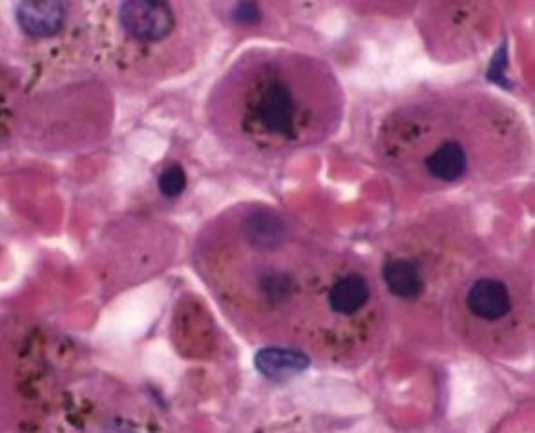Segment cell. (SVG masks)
Wrapping results in <instances>:
<instances>
[{
  "instance_id": "52a82bcc",
  "label": "cell",
  "mask_w": 535,
  "mask_h": 433,
  "mask_svg": "<svg viewBox=\"0 0 535 433\" xmlns=\"http://www.w3.org/2000/svg\"><path fill=\"white\" fill-rule=\"evenodd\" d=\"M309 368V357L291 348H263L256 353V370L265 379L285 382Z\"/></svg>"
},
{
  "instance_id": "5bb4252c",
  "label": "cell",
  "mask_w": 535,
  "mask_h": 433,
  "mask_svg": "<svg viewBox=\"0 0 535 433\" xmlns=\"http://www.w3.org/2000/svg\"><path fill=\"white\" fill-rule=\"evenodd\" d=\"M99 433H137L134 428H130V426H126V424L123 423H110L105 424V426H101L99 428Z\"/></svg>"
},
{
  "instance_id": "7a4b0ae2",
  "label": "cell",
  "mask_w": 535,
  "mask_h": 433,
  "mask_svg": "<svg viewBox=\"0 0 535 433\" xmlns=\"http://www.w3.org/2000/svg\"><path fill=\"white\" fill-rule=\"evenodd\" d=\"M119 22L130 39L141 43H158L172 33L176 17L167 2L128 0L121 4Z\"/></svg>"
},
{
  "instance_id": "30bf717a",
  "label": "cell",
  "mask_w": 535,
  "mask_h": 433,
  "mask_svg": "<svg viewBox=\"0 0 535 433\" xmlns=\"http://www.w3.org/2000/svg\"><path fill=\"white\" fill-rule=\"evenodd\" d=\"M382 276L389 293L399 296L402 300L417 298L424 289L419 265L408 258H388L382 267Z\"/></svg>"
},
{
  "instance_id": "4fadbf2b",
  "label": "cell",
  "mask_w": 535,
  "mask_h": 433,
  "mask_svg": "<svg viewBox=\"0 0 535 433\" xmlns=\"http://www.w3.org/2000/svg\"><path fill=\"white\" fill-rule=\"evenodd\" d=\"M504 64H506V53H504V46L495 53L494 61H492V68H490V74L488 77L494 81V83H501L506 86V79H504Z\"/></svg>"
},
{
  "instance_id": "277c9868",
  "label": "cell",
  "mask_w": 535,
  "mask_h": 433,
  "mask_svg": "<svg viewBox=\"0 0 535 433\" xmlns=\"http://www.w3.org/2000/svg\"><path fill=\"white\" fill-rule=\"evenodd\" d=\"M422 169L439 183H457L470 170L468 150L459 139H444L426 156H422Z\"/></svg>"
},
{
  "instance_id": "6da1fadb",
  "label": "cell",
  "mask_w": 535,
  "mask_h": 433,
  "mask_svg": "<svg viewBox=\"0 0 535 433\" xmlns=\"http://www.w3.org/2000/svg\"><path fill=\"white\" fill-rule=\"evenodd\" d=\"M243 114V128L252 138L271 145H293L302 141L304 116L311 110L304 106L302 88L284 70L263 68L260 79L247 90Z\"/></svg>"
},
{
  "instance_id": "9c48e42d",
  "label": "cell",
  "mask_w": 535,
  "mask_h": 433,
  "mask_svg": "<svg viewBox=\"0 0 535 433\" xmlns=\"http://www.w3.org/2000/svg\"><path fill=\"white\" fill-rule=\"evenodd\" d=\"M256 291L260 295V302L265 306L284 307L296 295L298 280L294 273H289L285 267L267 265L258 273Z\"/></svg>"
},
{
  "instance_id": "8992f818",
  "label": "cell",
  "mask_w": 535,
  "mask_h": 433,
  "mask_svg": "<svg viewBox=\"0 0 535 433\" xmlns=\"http://www.w3.org/2000/svg\"><path fill=\"white\" fill-rule=\"evenodd\" d=\"M15 17L22 32L35 39H44L61 32L66 21V10L63 2L28 0L17 6Z\"/></svg>"
},
{
  "instance_id": "7c38bea8",
  "label": "cell",
  "mask_w": 535,
  "mask_h": 433,
  "mask_svg": "<svg viewBox=\"0 0 535 433\" xmlns=\"http://www.w3.org/2000/svg\"><path fill=\"white\" fill-rule=\"evenodd\" d=\"M232 19L238 22V24H256V22L262 19V13H260L258 4H254V2H240L232 10Z\"/></svg>"
},
{
  "instance_id": "ba28073f",
  "label": "cell",
  "mask_w": 535,
  "mask_h": 433,
  "mask_svg": "<svg viewBox=\"0 0 535 433\" xmlns=\"http://www.w3.org/2000/svg\"><path fill=\"white\" fill-rule=\"evenodd\" d=\"M242 231L247 245L262 251L276 249L287 240V225L273 212H251L243 220Z\"/></svg>"
},
{
  "instance_id": "8fae6325",
  "label": "cell",
  "mask_w": 535,
  "mask_h": 433,
  "mask_svg": "<svg viewBox=\"0 0 535 433\" xmlns=\"http://www.w3.org/2000/svg\"><path fill=\"white\" fill-rule=\"evenodd\" d=\"M158 187L161 194L165 198H168V200L178 198L187 189V174H185V169L181 165H178V163L170 165V167H167V169L161 172Z\"/></svg>"
},
{
  "instance_id": "3957f363",
  "label": "cell",
  "mask_w": 535,
  "mask_h": 433,
  "mask_svg": "<svg viewBox=\"0 0 535 433\" xmlns=\"http://www.w3.org/2000/svg\"><path fill=\"white\" fill-rule=\"evenodd\" d=\"M466 307L473 317L483 322H499L512 311V295L497 278H479L466 293Z\"/></svg>"
},
{
  "instance_id": "5b68a950",
  "label": "cell",
  "mask_w": 535,
  "mask_h": 433,
  "mask_svg": "<svg viewBox=\"0 0 535 433\" xmlns=\"http://www.w3.org/2000/svg\"><path fill=\"white\" fill-rule=\"evenodd\" d=\"M371 300L368 278L362 273L336 276L327 291V304L335 317L353 318L362 313Z\"/></svg>"
}]
</instances>
